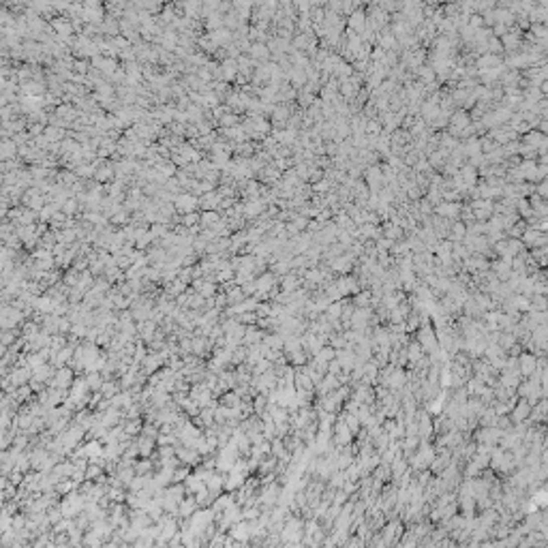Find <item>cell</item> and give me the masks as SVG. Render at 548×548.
<instances>
[{
    "mask_svg": "<svg viewBox=\"0 0 548 548\" xmlns=\"http://www.w3.org/2000/svg\"><path fill=\"white\" fill-rule=\"evenodd\" d=\"M199 418H201V422H204L206 429H208L210 424H214V407H201Z\"/></svg>",
    "mask_w": 548,
    "mask_h": 548,
    "instance_id": "cell-27",
    "label": "cell"
},
{
    "mask_svg": "<svg viewBox=\"0 0 548 548\" xmlns=\"http://www.w3.org/2000/svg\"><path fill=\"white\" fill-rule=\"evenodd\" d=\"M418 343L422 345V349L424 351H429L431 356H435L437 353V347H439V341H437V332L429 326H422L420 330H418Z\"/></svg>",
    "mask_w": 548,
    "mask_h": 548,
    "instance_id": "cell-2",
    "label": "cell"
},
{
    "mask_svg": "<svg viewBox=\"0 0 548 548\" xmlns=\"http://www.w3.org/2000/svg\"><path fill=\"white\" fill-rule=\"evenodd\" d=\"M233 503V493H229V490H225V493H221L219 497L214 499V503H212V510L219 514V512H225V507L231 505Z\"/></svg>",
    "mask_w": 548,
    "mask_h": 548,
    "instance_id": "cell-16",
    "label": "cell"
},
{
    "mask_svg": "<svg viewBox=\"0 0 548 548\" xmlns=\"http://www.w3.org/2000/svg\"><path fill=\"white\" fill-rule=\"evenodd\" d=\"M41 330H43V328H41V321H37V319H26V321L22 324V334L26 336V338L39 334Z\"/></svg>",
    "mask_w": 548,
    "mask_h": 548,
    "instance_id": "cell-20",
    "label": "cell"
},
{
    "mask_svg": "<svg viewBox=\"0 0 548 548\" xmlns=\"http://www.w3.org/2000/svg\"><path fill=\"white\" fill-rule=\"evenodd\" d=\"M32 394H35V390L30 388V383H24V385H20V388L11 394V396H13L15 400H18L20 405H24V402H28V400L32 398Z\"/></svg>",
    "mask_w": 548,
    "mask_h": 548,
    "instance_id": "cell-17",
    "label": "cell"
},
{
    "mask_svg": "<svg viewBox=\"0 0 548 548\" xmlns=\"http://www.w3.org/2000/svg\"><path fill=\"white\" fill-rule=\"evenodd\" d=\"M242 292L246 294V298H248V296H255V292H257V283H255V279L246 281V283L242 285Z\"/></svg>",
    "mask_w": 548,
    "mask_h": 548,
    "instance_id": "cell-30",
    "label": "cell"
},
{
    "mask_svg": "<svg viewBox=\"0 0 548 548\" xmlns=\"http://www.w3.org/2000/svg\"><path fill=\"white\" fill-rule=\"evenodd\" d=\"M73 471H75V463L71 461V458H64V461H60V463H58V465H56L54 469H52V473H54L58 480L71 478V475H73Z\"/></svg>",
    "mask_w": 548,
    "mask_h": 548,
    "instance_id": "cell-12",
    "label": "cell"
},
{
    "mask_svg": "<svg viewBox=\"0 0 548 548\" xmlns=\"http://www.w3.org/2000/svg\"><path fill=\"white\" fill-rule=\"evenodd\" d=\"M86 381H88V385H90V390L94 392V390H101L105 377H103L101 370H90V373H86Z\"/></svg>",
    "mask_w": 548,
    "mask_h": 548,
    "instance_id": "cell-22",
    "label": "cell"
},
{
    "mask_svg": "<svg viewBox=\"0 0 548 548\" xmlns=\"http://www.w3.org/2000/svg\"><path fill=\"white\" fill-rule=\"evenodd\" d=\"M520 366H522V373L525 375H529L531 370H533V366H535V362H533V358H529V356H525L520 360Z\"/></svg>",
    "mask_w": 548,
    "mask_h": 548,
    "instance_id": "cell-29",
    "label": "cell"
},
{
    "mask_svg": "<svg viewBox=\"0 0 548 548\" xmlns=\"http://www.w3.org/2000/svg\"><path fill=\"white\" fill-rule=\"evenodd\" d=\"M75 377H77L75 368H71L67 364V366H62V368L56 370V375L52 377L50 381H47V385H50V388H67V390H71V385H73Z\"/></svg>",
    "mask_w": 548,
    "mask_h": 548,
    "instance_id": "cell-1",
    "label": "cell"
},
{
    "mask_svg": "<svg viewBox=\"0 0 548 548\" xmlns=\"http://www.w3.org/2000/svg\"><path fill=\"white\" fill-rule=\"evenodd\" d=\"M124 431L128 437H140L142 435V429H144V418H131V420H126L124 418Z\"/></svg>",
    "mask_w": 548,
    "mask_h": 548,
    "instance_id": "cell-13",
    "label": "cell"
},
{
    "mask_svg": "<svg viewBox=\"0 0 548 548\" xmlns=\"http://www.w3.org/2000/svg\"><path fill=\"white\" fill-rule=\"evenodd\" d=\"M184 486H187V493H191V495H195V493H197V490H199L201 486H206V482H204V480H201V478H199V475H197L195 471H193V473L189 475V478H187V480H184Z\"/></svg>",
    "mask_w": 548,
    "mask_h": 548,
    "instance_id": "cell-21",
    "label": "cell"
},
{
    "mask_svg": "<svg viewBox=\"0 0 548 548\" xmlns=\"http://www.w3.org/2000/svg\"><path fill=\"white\" fill-rule=\"evenodd\" d=\"M193 287H195V292L201 294L204 298H212V296H216V292H219V283H214V281L206 279V277L193 281Z\"/></svg>",
    "mask_w": 548,
    "mask_h": 548,
    "instance_id": "cell-5",
    "label": "cell"
},
{
    "mask_svg": "<svg viewBox=\"0 0 548 548\" xmlns=\"http://www.w3.org/2000/svg\"><path fill=\"white\" fill-rule=\"evenodd\" d=\"M77 482L73 480V478H64V480H60L58 484H56V493H58L60 497H64V495H69V493H73V490H77Z\"/></svg>",
    "mask_w": 548,
    "mask_h": 548,
    "instance_id": "cell-19",
    "label": "cell"
},
{
    "mask_svg": "<svg viewBox=\"0 0 548 548\" xmlns=\"http://www.w3.org/2000/svg\"><path fill=\"white\" fill-rule=\"evenodd\" d=\"M246 478H248L246 473L231 469V471L227 473V480H225V490H229V493H236V490L244 484V480H246Z\"/></svg>",
    "mask_w": 548,
    "mask_h": 548,
    "instance_id": "cell-11",
    "label": "cell"
},
{
    "mask_svg": "<svg viewBox=\"0 0 548 548\" xmlns=\"http://www.w3.org/2000/svg\"><path fill=\"white\" fill-rule=\"evenodd\" d=\"M255 283H257V292H272V287L279 285V274L268 270V272L259 274V277L255 279Z\"/></svg>",
    "mask_w": 548,
    "mask_h": 548,
    "instance_id": "cell-9",
    "label": "cell"
},
{
    "mask_svg": "<svg viewBox=\"0 0 548 548\" xmlns=\"http://www.w3.org/2000/svg\"><path fill=\"white\" fill-rule=\"evenodd\" d=\"M101 392H103V396L105 398H114L118 392H122V388H120V381H118V377L116 379H105L101 385Z\"/></svg>",
    "mask_w": 548,
    "mask_h": 548,
    "instance_id": "cell-15",
    "label": "cell"
},
{
    "mask_svg": "<svg viewBox=\"0 0 548 548\" xmlns=\"http://www.w3.org/2000/svg\"><path fill=\"white\" fill-rule=\"evenodd\" d=\"M79 274H82V272L75 270L73 265H71V268H67V270L62 272V283H67L69 287H75L79 283Z\"/></svg>",
    "mask_w": 548,
    "mask_h": 548,
    "instance_id": "cell-23",
    "label": "cell"
},
{
    "mask_svg": "<svg viewBox=\"0 0 548 548\" xmlns=\"http://www.w3.org/2000/svg\"><path fill=\"white\" fill-rule=\"evenodd\" d=\"M64 518V514H62V510H60V503H56V505H52V507H47V520L52 522V527L56 525V522H60Z\"/></svg>",
    "mask_w": 548,
    "mask_h": 548,
    "instance_id": "cell-26",
    "label": "cell"
},
{
    "mask_svg": "<svg viewBox=\"0 0 548 548\" xmlns=\"http://www.w3.org/2000/svg\"><path fill=\"white\" fill-rule=\"evenodd\" d=\"M227 533H229L233 539H238L240 544H248V537H251V529H248V520H240V522H236V525H231Z\"/></svg>",
    "mask_w": 548,
    "mask_h": 548,
    "instance_id": "cell-8",
    "label": "cell"
},
{
    "mask_svg": "<svg viewBox=\"0 0 548 548\" xmlns=\"http://www.w3.org/2000/svg\"><path fill=\"white\" fill-rule=\"evenodd\" d=\"M527 409H529V407L525 405V402H522V405H520V407L516 409V414H514V420H516V422H520V420H525V418H527V414H529V411H527Z\"/></svg>",
    "mask_w": 548,
    "mask_h": 548,
    "instance_id": "cell-31",
    "label": "cell"
},
{
    "mask_svg": "<svg viewBox=\"0 0 548 548\" xmlns=\"http://www.w3.org/2000/svg\"><path fill=\"white\" fill-rule=\"evenodd\" d=\"M176 454H178V458L184 465H191V467H197L201 463V458H204L195 448H189V446H178L176 448Z\"/></svg>",
    "mask_w": 548,
    "mask_h": 548,
    "instance_id": "cell-4",
    "label": "cell"
},
{
    "mask_svg": "<svg viewBox=\"0 0 548 548\" xmlns=\"http://www.w3.org/2000/svg\"><path fill=\"white\" fill-rule=\"evenodd\" d=\"M265 332H268V330H261L257 324H251V326L246 328V334H244V338H242V345L251 347V345H259V343H263Z\"/></svg>",
    "mask_w": 548,
    "mask_h": 548,
    "instance_id": "cell-7",
    "label": "cell"
},
{
    "mask_svg": "<svg viewBox=\"0 0 548 548\" xmlns=\"http://www.w3.org/2000/svg\"><path fill=\"white\" fill-rule=\"evenodd\" d=\"M32 375H35V370H32L30 366H13L11 373H9L11 383L18 385V388H20V385H24V383H28L32 379Z\"/></svg>",
    "mask_w": 548,
    "mask_h": 548,
    "instance_id": "cell-6",
    "label": "cell"
},
{
    "mask_svg": "<svg viewBox=\"0 0 548 548\" xmlns=\"http://www.w3.org/2000/svg\"><path fill=\"white\" fill-rule=\"evenodd\" d=\"M257 315H259V317H270L272 315V300L270 302H259V306H257Z\"/></svg>",
    "mask_w": 548,
    "mask_h": 548,
    "instance_id": "cell-28",
    "label": "cell"
},
{
    "mask_svg": "<svg viewBox=\"0 0 548 548\" xmlns=\"http://www.w3.org/2000/svg\"><path fill=\"white\" fill-rule=\"evenodd\" d=\"M246 298V294L242 292V285H236V287H231L229 292H227V302H229V306H233V304H240Z\"/></svg>",
    "mask_w": 548,
    "mask_h": 548,
    "instance_id": "cell-24",
    "label": "cell"
},
{
    "mask_svg": "<svg viewBox=\"0 0 548 548\" xmlns=\"http://www.w3.org/2000/svg\"><path fill=\"white\" fill-rule=\"evenodd\" d=\"M84 448H86L88 458H96V456H103L105 443H103L101 439H88V441H84Z\"/></svg>",
    "mask_w": 548,
    "mask_h": 548,
    "instance_id": "cell-14",
    "label": "cell"
},
{
    "mask_svg": "<svg viewBox=\"0 0 548 548\" xmlns=\"http://www.w3.org/2000/svg\"><path fill=\"white\" fill-rule=\"evenodd\" d=\"M174 206L180 214H189V212H195V208L199 206V199L195 195H187V193H184V195L174 197Z\"/></svg>",
    "mask_w": 548,
    "mask_h": 548,
    "instance_id": "cell-3",
    "label": "cell"
},
{
    "mask_svg": "<svg viewBox=\"0 0 548 548\" xmlns=\"http://www.w3.org/2000/svg\"><path fill=\"white\" fill-rule=\"evenodd\" d=\"M270 405V400H268V394H255V398H253V407H255V414H263L265 409H268Z\"/></svg>",
    "mask_w": 548,
    "mask_h": 548,
    "instance_id": "cell-25",
    "label": "cell"
},
{
    "mask_svg": "<svg viewBox=\"0 0 548 548\" xmlns=\"http://www.w3.org/2000/svg\"><path fill=\"white\" fill-rule=\"evenodd\" d=\"M199 510V503H197V499H195V495H187L180 501V507H178V516L180 518H191L193 514H195Z\"/></svg>",
    "mask_w": 548,
    "mask_h": 548,
    "instance_id": "cell-10",
    "label": "cell"
},
{
    "mask_svg": "<svg viewBox=\"0 0 548 548\" xmlns=\"http://www.w3.org/2000/svg\"><path fill=\"white\" fill-rule=\"evenodd\" d=\"M221 402L223 405H227V407H240L242 405V396L236 392V390H227V392H223L221 394Z\"/></svg>",
    "mask_w": 548,
    "mask_h": 548,
    "instance_id": "cell-18",
    "label": "cell"
}]
</instances>
